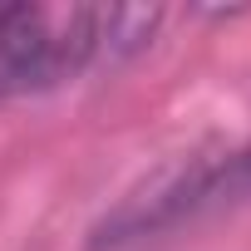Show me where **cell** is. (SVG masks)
<instances>
[{
	"instance_id": "6da1fadb",
	"label": "cell",
	"mask_w": 251,
	"mask_h": 251,
	"mask_svg": "<svg viewBox=\"0 0 251 251\" xmlns=\"http://www.w3.org/2000/svg\"><path fill=\"white\" fill-rule=\"evenodd\" d=\"M246 202H251V143L226 148V153H197L158 173L133 197H123L89 231V251H133Z\"/></svg>"
},
{
	"instance_id": "7a4b0ae2",
	"label": "cell",
	"mask_w": 251,
	"mask_h": 251,
	"mask_svg": "<svg viewBox=\"0 0 251 251\" xmlns=\"http://www.w3.org/2000/svg\"><path fill=\"white\" fill-rule=\"evenodd\" d=\"M103 64V10H0V99H25Z\"/></svg>"
}]
</instances>
